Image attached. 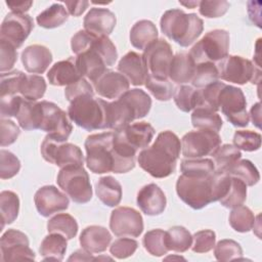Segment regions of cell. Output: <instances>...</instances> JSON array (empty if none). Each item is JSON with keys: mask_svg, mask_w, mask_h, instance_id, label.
<instances>
[{"mask_svg": "<svg viewBox=\"0 0 262 262\" xmlns=\"http://www.w3.org/2000/svg\"><path fill=\"white\" fill-rule=\"evenodd\" d=\"M86 165L94 174L127 173L135 167V159L123 156L114 144V132L89 135L85 140Z\"/></svg>", "mask_w": 262, "mask_h": 262, "instance_id": "6da1fadb", "label": "cell"}, {"mask_svg": "<svg viewBox=\"0 0 262 262\" xmlns=\"http://www.w3.org/2000/svg\"><path fill=\"white\" fill-rule=\"evenodd\" d=\"M181 151L179 137L170 130L159 133L151 146L143 148L137 158L139 166L155 178L170 176Z\"/></svg>", "mask_w": 262, "mask_h": 262, "instance_id": "7a4b0ae2", "label": "cell"}, {"mask_svg": "<svg viewBox=\"0 0 262 262\" xmlns=\"http://www.w3.org/2000/svg\"><path fill=\"white\" fill-rule=\"evenodd\" d=\"M160 26L166 37L182 47L191 45L204 30L202 18L195 13H185L181 9H170L164 12Z\"/></svg>", "mask_w": 262, "mask_h": 262, "instance_id": "3957f363", "label": "cell"}, {"mask_svg": "<svg viewBox=\"0 0 262 262\" xmlns=\"http://www.w3.org/2000/svg\"><path fill=\"white\" fill-rule=\"evenodd\" d=\"M107 101L94 98V93H85L70 101L68 116L77 126L94 131L106 129Z\"/></svg>", "mask_w": 262, "mask_h": 262, "instance_id": "277c9868", "label": "cell"}, {"mask_svg": "<svg viewBox=\"0 0 262 262\" xmlns=\"http://www.w3.org/2000/svg\"><path fill=\"white\" fill-rule=\"evenodd\" d=\"M212 175L198 177L181 174L176 182L179 199L194 210H201L213 203Z\"/></svg>", "mask_w": 262, "mask_h": 262, "instance_id": "5b68a950", "label": "cell"}, {"mask_svg": "<svg viewBox=\"0 0 262 262\" xmlns=\"http://www.w3.org/2000/svg\"><path fill=\"white\" fill-rule=\"evenodd\" d=\"M229 34L225 30L216 29L208 32L189 51V55L195 62H218L228 55Z\"/></svg>", "mask_w": 262, "mask_h": 262, "instance_id": "8992f818", "label": "cell"}, {"mask_svg": "<svg viewBox=\"0 0 262 262\" xmlns=\"http://www.w3.org/2000/svg\"><path fill=\"white\" fill-rule=\"evenodd\" d=\"M56 182L74 203L86 204L92 198V186L87 171L83 166L60 168Z\"/></svg>", "mask_w": 262, "mask_h": 262, "instance_id": "52a82bcc", "label": "cell"}, {"mask_svg": "<svg viewBox=\"0 0 262 262\" xmlns=\"http://www.w3.org/2000/svg\"><path fill=\"white\" fill-rule=\"evenodd\" d=\"M219 78L226 82L244 85L248 82L253 84L260 82V68L249 59L238 55H227L218 61Z\"/></svg>", "mask_w": 262, "mask_h": 262, "instance_id": "ba28073f", "label": "cell"}, {"mask_svg": "<svg viewBox=\"0 0 262 262\" xmlns=\"http://www.w3.org/2000/svg\"><path fill=\"white\" fill-rule=\"evenodd\" d=\"M40 150L46 162L59 168L72 165L83 166L84 163V156L79 146L67 141H59L49 134L42 141Z\"/></svg>", "mask_w": 262, "mask_h": 262, "instance_id": "9c48e42d", "label": "cell"}, {"mask_svg": "<svg viewBox=\"0 0 262 262\" xmlns=\"http://www.w3.org/2000/svg\"><path fill=\"white\" fill-rule=\"evenodd\" d=\"M218 106L233 126H248L250 118L247 113V100L241 88L224 84L218 96Z\"/></svg>", "mask_w": 262, "mask_h": 262, "instance_id": "30bf717a", "label": "cell"}, {"mask_svg": "<svg viewBox=\"0 0 262 262\" xmlns=\"http://www.w3.org/2000/svg\"><path fill=\"white\" fill-rule=\"evenodd\" d=\"M221 145V137L218 132L211 130L190 131L181 139V151L186 159H201L213 156Z\"/></svg>", "mask_w": 262, "mask_h": 262, "instance_id": "8fae6325", "label": "cell"}, {"mask_svg": "<svg viewBox=\"0 0 262 262\" xmlns=\"http://www.w3.org/2000/svg\"><path fill=\"white\" fill-rule=\"evenodd\" d=\"M42 121L40 129L59 141H67L73 131L68 113L51 101L42 100Z\"/></svg>", "mask_w": 262, "mask_h": 262, "instance_id": "7c38bea8", "label": "cell"}, {"mask_svg": "<svg viewBox=\"0 0 262 262\" xmlns=\"http://www.w3.org/2000/svg\"><path fill=\"white\" fill-rule=\"evenodd\" d=\"M171 45L164 39H158L145 48L142 59L147 74L160 79H168L171 61L173 59Z\"/></svg>", "mask_w": 262, "mask_h": 262, "instance_id": "4fadbf2b", "label": "cell"}, {"mask_svg": "<svg viewBox=\"0 0 262 262\" xmlns=\"http://www.w3.org/2000/svg\"><path fill=\"white\" fill-rule=\"evenodd\" d=\"M29 245V238L24 232L16 229H8L2 234L0 239L1 261L35 260V253Z\"/></svg>", "mask_w": 262, "mask_h": 262, "instance_id": "5bb4252c", "label": "cell"}, {"mask_svg": "<svg viewBox=\"0 0 262 262\" xmlns=\"http://www.w3.org/2000/svg\"><path fill=\"white\" fill-rule=\"evenodd\" d=\"M110 228L119 237H138L143 231V219L133 208L118 207L111 213Z\"/></svg>", "mask_w": 262, "mask_h": 262, "instance_id": "9a60e30c", "label": "cell"}, {"mask_svg": "<svg viewBox=\"0 0 262 262\" xmlns=\"http://www.w3.org/2000/svg\"><path fill=\"white\" fill-rule=\"evenodd\" d=\"M34 29L32 17L26 13L9 12L4 17L0 29V40L19 48Z\"/></svg>", "mask_w": 262, "mask_h": 262, "instance_id": "2e32d148", "label": "cell"}, {"mask_svg": "<svg viewBox=\"0 0 262 262\" xmlns=\"http://www.w3.org/2000/svg\"><path fill=\"white\" fill-rule=\"evenodd\" d=\"M34 202L38 213L43 217H49L54 213L64 211L69 208V198L54 185L40 187L35 195Z\"/></svg>", "mask_w": 262, "mask_h": 262, "instance_id": "e0dca14e", "label": "cell"}, {"mask_svg": "<svg viewBox=\"0 0 262 262\" xmlns=\"http://www.w3.org/2000/svg\"><path fill=\"white\" fill-rule=\"evenodd\" d=\"M94 37L89 47L76 56V62L83 78L89 80L92 85L107 71V66L94 46Z\"/></svg>", "mask_w": 262, "mask_h": 262, "instance_id": "ac0fdd59", "label": "cell"}, {"mask_svg": "<svg viewBox=\"0 0 262 262\" xmlns=\"http://www.w3.org/2000/svg\"><path fill=\"white\" fill-rule=\"evenodd\" d=\"M115 134L121 141L137 152L138 149L148 146L154 138L155 129L147 122H138L115 131Z\"/></svg>", "mask_w": 262, "mask_h": 262, "instance_id": "d6986e66", "label": "cell"}, {"mask_svg": "<svg viewBox=\"0 0 262 262\" xmlns=\"http://www.w3.org/2000/svg\"><path fill=\"white\" fill-rule=\"evenodd\" d=\"M117 24V17L113 11L107 8L92 7L85 15L83 25L84 30L96 36L111 35Z\"/></svg>", "mask_w": 262, "mask_h": 262, "instance_id": "ffe728a7", "label": "cell"}, {"mask_svg": "<svg viewBox=\"0 0 262 262\" xmlns=\"http://www.w3.org/2000/svg\"><path fill=\"white\" fill-rule=\"evenodd\" d=\"M93 86L99 96L107 99H118L129 90L130 83L121 73L107 70Z\"/></svg>", "mask_w": 262, "mask_h": 262, "instance_id": "44dd1931", "label": "cell"}, {"mask_svg": "<svg viewBox=\"0 0 262 262\" xmlns=\"http://www.w3.org/2000/svg\"><path fill=\"white\" fill-rule=\"evenodd\" d=\"M136 201L139 209L148 216L162 214L167 205L164 191L155 183H149L140 188Z\"/></svg>", "mask_w": 262, "mask_h": 262, "instance_id": "7402d4cb", "label": "cell"}, {"mask_svg": "<svg viewBox=\"0 0 262 262\" xmlns=\"http://www.w3.org/2000/svg\"><path fill=\"white\" fill-rule=\"evenodd\" d=\"M118 71L134 86L143 85L148 75L142 55L135 51H129L120 59Z\"/></svg>", "mask_w": 262, "mask_h": 262, "instance_id": "603a6c76", "label": "cell"}, {"mask_svg": "<svg viewBox=\"0 0 262 262\" xmlns=\"http://www.w3.org/2000/svg\"><path fill=\"white\" fill-rule=\"evenodd\" d=\"M21 62L28 73L43 74L52 62V53L43 45H30L21 52Z\"/></svg>", "mask_w": 262, "mask_h": 262, "instance_id": "cb8c5ba5", "label": "cell"}, {"mask_svg": "<svg viewBox=\"0 0 262 262\" xmlns=\"http://www.w3.org/2000/svg\"><path fill=\"white\" fill-rule=\"evenodd\" d=\"M83 76L80 73L76 57H69L66 60L55 62L47 73V79L54 86H69L76 83Z\"/></svg>", "mask_w": 262, "mask_h": 262, "instance_id": "d4e9b609", "label": "cell"}, {"mask_svg": "<svg viewBox=\"0 0 262 262\" xmlns=\"http://www.w3.org/2000/svg\"><path fill=\"white\" fill-rule=\"evenodd\" d=\"M79 241L82 249L91 254H97L107 249L112 242V234L105 227L90 225L82 230Z\"/></svg>", "mask_w": 262, "mask_h": 262, "instance_id": "484cf974", "label": "cell"}, {"mask_svg": "<svg viewBox=\"0 0 262 262\" xmlns=\"http://www.w3.org/2000/svg\"><path fill=\"white\" fill-rule=\"evenodd\" d=\"M195 71V62L187 52H179L173 56L171 61L169 76L171 81L177 84L191 82Z\"/></svg>", "mask_w": 262, "mask_h": 262, "instance_id": "4316f807", "label": "cell"}, {"mask_svg": "<svg viewBox=\"0 0 262 262\" xmlns=\"http://www.w3.org/2000/svg\"><path fill=\"white\" fill-rule=\"evenodd\" d=\"M42 103L35 100L23 98L18 112L15 116L18 125L24 130H37L40 129L42 121Z\"/></svg>", "mask_w": 262, "mask_h": 262, "instance_id": "83f0119b", "label": "cell"}, {"mask_svg": "<svg viewBox=\"0 0 262 262\" xmlns=\"http://www.w3.org/2000/svg\"><path fill=\"white\" fill-rule=\"evenodd\" d=\"M129 38L134 48L145 50V48L158 40V29L152 21L141 19L133 25Z\"/></svg>", "mask_w": 262, "mask_h": 262, "instance_id": "f1b7e54d", "label": "cell"}, {"mask_svg": "<svg viewBox=\"0 0 262 262\" xmlns=\"http://www.w3.org/2000/svg\"><path fill=\"white\" fill-rule=\"evenodd\" d=\"M95 192L102 204L116 207L122 200V186L113 176H103L95 184Z\"/></svg>", "mask_w": 262, "mask_h": 262, "instance_id": "f546056e", "label": "cell"}, {"mask_svg": "<svg viewBox=\"0 0 262 262\" xmlns=\"http://www.w3.org/2000/svg\"><path fill=\"white\" fill-rule=\"evenodd\" d=\"M67 238L59 233H49L40 245L39 252L44 261H61L67 251Z\"/></svg>", "mask_w": 262, "mask_h": 262, "instance_id": "4dcf8cb0", "label": "cell"}, {"mask_svg": "<svg viewBox=\"0 0 262 262\" xmlns=\"http://www.w3.org/2000/svg\"><path fill=\"white\" fill-rule=\"evenodd\" d=\"M221 172L241 179L247 186H253L260 180V174L256 166L249 160H238Z\"/></svg>", "mask_w": 262, "mask_h": 262, "instance_id": "1f68e13d", "label": "cell"}, {"mask_svg": "<svg viewBox=\"0 0 262 262\" xmlns=\"http://www.w3.org/2000/svg\"><path fill=\"white\" fill-rule=\"evenodd\" d=\"M120 97L125 100L132 108L136 120L144 118L150 111L151 98L145 91L141 89H129Z\"/></svg>", "mask_w": 262, "mask_h": 262, "instance_id": "d6a6232c", "label": "cell"}, {"mask_svg": "<svg viewBox=\"0 0 262 262\" xmlns=\"http://www.w3.org/2000/svg\"><path fill=\"white\" fill-rule=\"evenodd\" d=\"M78 223L76 219L67 213H60L47 222V230L49 233H59L63 235L67 239H72L77 235Z\"/></svg>", "mask_w": 262, "mask_h": 262, "instance_id": "836d02e7", "label": "cell"}, {"mask_svg": "<svg viewBox=\"0 0 262 262\" xmlns=\"http://www.w3.org/2000/svg\"><path fill=\"white\" fill-rule=\"evenodd\" d=\"M191 124L198 130H211L219 132L223 122L221 117L211 110L195 107L191 114Z\"/></svg>", "mask_w": 262, "mask_h": 262, "instance_id": "e575fe53", "label": "cell"}, {"mask_svg": "<svg viewBox=\"0 0 262 262\" xmlns=\"http://www.w3.org/2000/svg\"><path fill=\"white\" fill-rule=\"evenodd\" d=\"M69 12L60 3H54L39 13L36 17L37 24L45 29H54L67 21Z\"/></svg>", "mask_w": 262, "mask_h": 262, "instance_id": "d590c367", "label": "cell"}, {"mask_svg": "<svg viewBox=\"0 0 262 262\" xmlns=\"http://www.w3.org/2000/svg\"><path fill=\"white\" fill-rule=\"evenodd\" d=\"M166 245L169 251L186 252L192 245V235L183 226H173L166 231Z\"/></svg>", "mask_w": 262, "mask_h": 262, "instance_id": "8d00e7d4", "label": "cell"}, {"mask_svg": "<svg viewBox=\"0 0 262 262\" xmlns=\"http://www.w3.org/2000/svg\"><path fill=\"white\" fill-rule=\"evenodd\" d=\"M19 199L18 195L11 190H3L0 192V213H1V227L4 228L6 224H11L18 215Z\"/></svg>", "mask_w": 262, "mask_h": 262, "instance_id": "74e56055", "label": "cell"}, {"mask_svg": "<svg viewBox=\"0 0 262 262\" xmlns=\"http://www.w3.org/2000/svg\"><path fill=\"white\" fill-rule=\"evenodd\" d=\"M46 87V82L42 76L25 74L20 83L19 94L26 99L37 101L45 94Z\"/></svg>", "mask_w": 262, "mask_h": 262, "instance_id": "f35d334b", "label": "cell"}, {"mask_svg": "<svg viewBox=\"0 0 262 262\" xmlns=\"http://www.w3.org/2000/svg\"><path fill=\"white\" fill-rule=\"evenodd\" d=\"M229 224L237 232H248L255 226V215L250 208L238 206L232 209L229 214Z\"/></svg>", "mask_w": 262, "mask_h": 262, "instance_id": "ab89813d", "label": "cell"}, {"mask_svg": "<svg viewBox=\"0 0 262 262\" xmlns=\"http://www.w3.org/2000/svg\"><path fill=\"white\" fill-rule=\"evenodd\" d=\"M180 171L186 176H210L215 172V165L211 159H184Z\"/></svg>", "mask_w": 262, "mask_h": 262, "instance_id": "60d3db41", "label": "cell"}, {"mask_svg": "<svg viewBox=\"0 0 262 262\" xmlns=\"http://www.w3.org/2000/svg\"><path fill=\"white\" fill-rule=\"evenodd\" d=\"M246 199H247V185L241 179L231 177L229 188L226 194L219 202L223 207L227 209H233L235 207L243 205L246 202Z\"/></svg>", "mask_w": 262, "mask_h": 262, "instance_id": "b9f144b4", "label": "cell"}, {"mask_svg": "<svg viewBox=\"0 0 262 262\" xmlns=\"http://www.w3.org/2000/svg\"><path fill=\"white\" fill-rule=\"evenodd\" d=\"M219 79L217 64L214 62H202L195 64V71L191 80V84L196 89H202Z\"/></svg>", "mask_w": 262, "mask_h": 262, "instance_id": "7bdbcfd3", "label": "cell"}, {"mask_svg": "<svg viewBox=\"0 0 262 262\" xmlns=\"http://www.w3.org/2000/svg\"><path fill=\"white\" fill-rule=\"evenodd\" d=\"M142 244L151 256L161 257L169 252L166 245V231L160 228L147 231L143 236Z\"/></svg>", "mask_w": 262, "mask_h": 262, "instance_id": "ee69618b", "label": "cell"}, {"mask_svg": "<svg viewBox=\"0 0 262 262\" xmlns=\"http://www.w3.org/2000/svg\"><path fill=\"white\" fill-rule=\"evenodd\" d=\"M199 89L188 85H180L174 91L173 99L181 112L189 113L196 107Z\"/></svg>", "mask_w": 262, "mask_h": 262, "instance_id": "f6af8a7d", "label": "cell"}, {"mask_svg": "<svg viewBox=\"0 0 262 262\" xmlns=\"http://www.w3.org/2000/svg\"><path fill=\"white\" fill-rule=\"evenodd\" d=\"M144 85L154 97L160 101H168L174 94V87L168 79H160L147 75Z\"/></svg>", "mask_w": 262, "mask_h": 262, "instance_id": "bcb514c9", "label": "cell"}, {"mask_svg": "<svg viewBox=\"0 0 262 262\" xmlns=\"http://www.w3.org/2000/svg\"><path fill=\"white\" fill-rule=\"evenodd\" d=\"M242 157V152L232 144H223L220 145L217 150L213 154L215 170L222 171L225 168L229 167Z\"/></svg>", "mask_w": 262, "mask_h": 262, "instance_id": "7dc6e473", "label": "cell"}, {"mask_svg": "<svg viewBox=\"0 0 262 262\" xmlns=\"http://www.w3.org/2000/svg\"><path fill=\"white\" fill-rule=\"evenodd\" d=\"M214 256L218 261H232L243 259V249L233 239H221L214 246Z\"/></svg>", "mask_w": 262, "mask_h": 262, "instance_id": "c3c4849f", "label": "cell"}, {"mask_svg": "<svg viewBox=\"0 0 262 262\" xmlns=\"http://www.w3.org/2000/svg\"><path fill=\"white\" fill-rule=\"evenodd\" d=\"M233 145L245 151H255L261 146V135L251 130H237L233 135Z\"/></svg>", "mask_w": 262, "mask_h": 262, "instance_id": "681fc988", "label": "cell"}, {"mask_svg": "<svg viewBox=\"0 0 262 262\" xmlns=\"http://www.w3.org/2000/svg\"><path fill=\"white\" fill-rule=\"evenodd\" d=\"M25 73L18 70H14L8 73H1L0 80V97L17 95L19 93V87Z\"/></svg>", "mask_w": 262, "mask_h": 262, "instance_id": "f907efd6", "label": "cell"}, {"mask_svg": "<svg viewBox=\"0 0 262 262\" xmlns=\"http://www.w3.org/2000/svg\"><path fill=\"white\" fill-rule=\"evenodd\" d=\"M20 169V162L11 151L0 150V178L10 179L14 177Z\"/></svg>", "mask_w": 262, "mask_h": 262, "instance_id": "816d5d0a", "label": "cell"}, {"mask_svg": "<svg viewBox=\"0 0 262 262\" xmlns=\"http://www.w3.org/2000/svg\"><path fill=\"white\" fill-rule=\"evenodd\" d=\"M216 242V234L213 230L203 229L196 231L192 235V245L191 250L194 253H207L210 252Z\"/></svg>", "mask_w": 262, "mask_h": 262, "instance_id": "f5cc1de1", "label": "cell"}, {"mask_svg": "<svg viewBox=\"0 0 262 262\" xmlns=\"http://www.w3.org/2000/svg\"><path fill=\"white\" fill-rule=\"evenodd\" d=\"M138 248V243L126 236L116 239L110 247V252L112 256L117 259H125L132 256Z\"/></svg>", "mask_w": 262, "mask_h": 262, "instance_id": "db71d44e", "label": "cell"}, {"mask_svg": "<svg viewBox=\"0 0 262 262\" xmlns=\"http://www.w3.org/2000/svg\"><path fill=\"white\" fill-rule=\"evenodd\" d=\"M230 4L227 1H200L199 11L208 18H216L224 15Z\"/></svg>", "mask_w": 262, "mask_h": 262, "instance_id": "11a10c76", "label": "cell"}, {"mask_svg": "<svg viewBox=\"0 0 262 262\" xmlns=\"http://www.w3.org/2000/svg\"><path fill=\"white\" fill-rule=\"evenodd\" d=\"M17 60L16 48L10 43L0 40V72L10 71Z\"/></svg>", "mask_w": 262, "mask_h": 262, "instance_id": "9f6ffc18", "label": "cell"}, {"mask_svg": "<svg viewBox=\"0 0 262 262\" xmlns=\"http://www.w3.org/2000/svg\"><path fill=\"white\" fill-rule=\"evenodd\" d=\"M1 146H7L14 143L20 134L18 126L9 119H1Z\"/></svg>", "mask_w": 262, "mask_h": 262, "instance_id": "6f0895ef", "label": "cell"}, {"mask_svg": "<svg viewBox=\"0 0 262 262\" xmlns=\"http://www.w3.org/2000/svg\"><path fill=\"white\" fill-rule=\"evenodd\" d=\"M23 98L24 97L21 95H9L0 97L1 119L15 117L20 106Z\"/></svg>", "mask_w": 262, "mask_h": 262, "instance_id": "680465c9", "label": "cell"}, {"mask_svg": "<svg viewBox=\"0 0 262 262\" xmlns=\"http://www.w3.org/2000/svg\"><path fill=\"white\" fill-rule=\"evenodd\" d=\"M96 35L87 32L86 30L78 31L71 39V48L75 54H80L85 51Z\"/></svg>", "mask_w": 262, "mask_h": 262, "instance_id": "91938a15", "label": "cell"}, {"mask_svg": "<svg viewBox=\"0 0 262 262\" xmlns=\"http://www.w3.org/2000/svg\"><path fill=\"white\" fill-rule=\"evenodd\" d=\"M85 93H94L93 86L85 78H82L76 83L67 86L64 90V95L68 101H71L75 97Z\"/></svg>", "mask_w": 262, "mask_h": 262, "instance_id": "94428289", "label": "cell"}, {"mask_svg": "<svg viewBox=\"0 0 262 262\" xmlns=\"http://www.w3.org/2000/svg\"><path fill=\"white\" fill-rule=\"evenodd\" d=\"M66 6L68 7L69 13L74 16H80L88 7L89 2L86 0L81 1H66Z\"/></svg>", "mask_w": 262, "mask_h": 262, "instance_id": "6125c7cd", "label": "cell"}, {"mask_svg": "<svg viewBox=\"0 0 262 262\" xmlns=\"http://www.w3.org/2000/svg\"><path fill=\"white\" fill-rule=\"evenodd\" d=\"M6 5L11 9V12L25 13L33 5V1H6Z\"/></svg>", "mask_w": 262, "mask_h": 262, "instance_id": "be15d7a7", "label": "cell"}, {"mask_svg": "<svg viewBox=\"0 0 262 262\" xmlns=\"http://www.w3.org/2000/svg\"><path fill=\"white\" fill-rule=\"evenodd\" d=\"M260 102L255 103L250 111V116H251V120L253 122V125H255L257 128H261V106H260Z\"/></svg>", "mask_w": 262, "mask_h": 262, "instance_id": "e7e4bbea", "label": "cell"}, {"mask_svg": "<svg viewBox=\"0 0 262 262\" xmlns=\"http://www.w3.org/2000/svg\"><path fill=\"white\" fill-rule=\"evenodd\" d=\"M68 260L69 261H73V260L74 261H90V260H94V258L91 256V253L82 249L73 253Z\"/></svg>", "mask_w": 262, "mask_h": 262, "instance_id": "03108f58", "label": "cell"}, {"mask_svg": "<svg viewBox=\"0 0 262 262\" xmlns=\"http://www.w3.org/2000/svg\"><path fill=\"white\" fill-rule=\"evenodd\" d=\"M181 5H184V6H186V7H188V8H194L195 6H199V3H200V1H188V2H179Z\"/></svg>", "mask_w": 262, "mask_h": 262, "instance_id": "003e7915", "label": "cell"}]
</instances>
